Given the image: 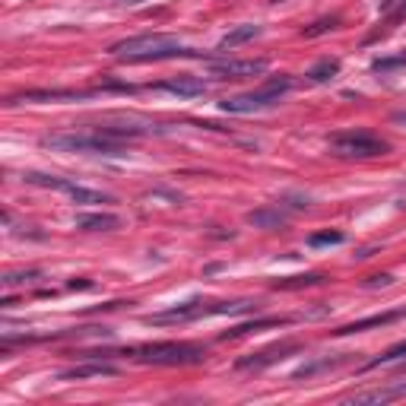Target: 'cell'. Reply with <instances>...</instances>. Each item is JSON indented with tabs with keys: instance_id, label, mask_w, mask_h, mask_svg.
<instances>
[{
	"instance_id": "obj_27",
	"label": "cell",
	"mask_w": 406,
	"mask_h": 406,
	"mask_svg": "<svg viewBox=\"0 0 406 406\" xmlns=\"http://www.w3.org/2000/svg\"><path fill=\"white\" fill-rule=\"evenodd\" d=\"M390 283H393L390 273H381V276H368V279H365L368 289H374V285H390Z\"/></svg>"
},
{
	"instance_id": "obj_29",
	"label": "cell",
	"mask_w": 406,
	"mask_h": 406,
	"mask_svg": "<svg viewBox=\"0 0 406 406\" xmlns=\"http://www.w3.org/2000/svg\"><path fill=\"white\" fill-rule=\"evenodd\" d=\"M397 121H403V124H406V114H397Z\"/></svg>"
},
{
	"instance_id": "obj_14",
	"label": "cell",
	"mask_w": 406,
	"mask_h": 406,
	"mask_svg": "<svg viewBox=\"0 0 406 406\" xmlns=\"http://www.w3.org/2000/svg\"><path fill=\"white\" fill-rule=\"evenodd\" d=\"M73 226L82 228V232H114V228H121V216H114V213H76Z\"/></svg>"
},
{
	"instance_id": "obj_2",
	"label": "cell",
	"mask_w": 406,
	"mask_h": 406,
	"mask_svg": "<svg viewBox=\"0 0 406 406\" xmlns=\"http://www.w3.org/2000/svg\"><path fill=\"white\" fill-rule=\"evenodd\" d=\"M108 54L127 63H146V61H171V57H200L190 51L178 35L168 32H149V35H133L124 42H114Z\"/></svg>"
},
{
	"instance_id": "obj_16",
	"label": "cell",
	"mask_w": 406,
	"mask_h": 406,
	"mask_svg": "<svg viewBox=\"0 0 406 406\" xmlns=\"http://www.w3.org/2000/svg\"><path fill=\"white\" fill-rule=\"evenodd\" d=\"M285 324H292V317H257V321H251V324H238V327L219 333V340H235V336L257 333V330H266V327H285Z\"/></svg>"
},
{
	"instance_id": "obj_9",
	"label": "cell",
	"mask_w": 406,
	"mask_h": 406,
	"mask_svg": "<svg viewBox=\"0 0 406 406\" xmlns=\"http://www.w3.org/2000/svg\"><path fill=\"white\" fill-rule=\"evenodd\" d=\"M266 70V61H216L209 63V76L213 80H247V76H260Z\"/></svg>"
},
{
	"instance_id": "obj_28",
	"label": "cell",
	"mask_w": 406,
	"mask_h": 406,
	"mask_svg": "<svg viewBox=\"0 0 406 406\" xmlns=\"http://www.w3.org/2000/svg\"><path fill=\"white\" fill-rule=\"evenodd\" d=\"M70 289H92V283H89V279H73Z\"/></svg>"
},
{
	"instance_id": "obj_22",
	"label": "cell",
	"mask_w": 406,
	"mask_h": 406,
	"mask_svg": "<svg viewBox=\"0 0 406 406\" xmlns=\"http://www.w3.org/2000/svg\"><path fill=\"white\" fill-rule=\"evenodd\" d=\"M343 355L340 359H317V362H308V365H302L295 374H292V381H302V378H311V374H317V371H327V368H336V365H343Z\"/></svg>"
},
{
	"instance_id": "obj_18",
	"label": "cell",
	"mask_w": 406,
	"mask_h": 406,
	"mask_svg": "<svg viewBox=\"0 0 406 406\" xmlns=\"http://www.w3.org/2000/svg\"><path fill=\"white\" fill-rule=\"evenodd\" d=\"M260 25H235L232 32H228V35H222L219 38V51H226V48H238V44H245V42H251V38H257L260 35Z\"/></svg>"
},
{
	"instance_id": "obj_3",
	"label": "cell",
	"mask_w": 406,
	"mask_h": 406,
	"mask_svg": "<svg viewBox=\"0 0 406 406\" xmlns=\"http://www.w3.org/2000/svg\"><path fill=\"white\" fill-rule=\"evenodd\" d=\"M38 143L44 149L54 152H86V156H127V140L108 137L99 127H89V130H73V133H48Z\"/></svg>"
},
{
	"instance_id": "obj_25",
	"label": "cell",
	"mask_w": 406,
	"mask_h": 406,
	"mask_svg": "<svg viewBox=\"0 0 406 406\" xmlns=\"http://www.w3.org/2000/svg\"><path fill=\"white\" fill-rule=\"evenodd\" d=\"M397 67H406V51L403 54H390V57H378V61H371L374 73H387V70H397Z\"/></svg>"
},
{
	"instance_id": "obj_21",
	"label": "cell",
	"mask_w": 406,
	"mask_h": 406,
	"mask_svg": "<svg viewBox=\"0 0 406 406\" xmlns=\"http://www.w3.org/2000/svg\"><path fill=\"white\" fill-rule=\"evenodd\" d=\"M406 359V340H400V343H393L387 352H381L378 359H371L365 365V371H371V368H381V365H397V362H403Z\"/></svg>"
},
{
	"instance_id": "obj_10",
	"label": "cell",
	"mask_w": 406,
	"mask_h": 406,
	"mask_svg": "<svg viewBox=\"0 0 406 406\" xmlns=\"http://www.w3.org/2000/svg\"><path fill=\"white\" fill-rule=\"evenodd\" d=\"M118 374V365H111L108 359H86L73 368H63L57 374V381H86V378H111Z\"/></svg>"
},
{
	"instance_id": "obj_7",
	"label": "cell",
	"mask_w": 406,
	"mask_h": 406,
	"mask_svg": "<svg viewBox=\"0 0 406 406\" xmlns=\"http://www.w3.org/2000/svg\"><path fill=\"white\" fill-rule=\"evenodd\" d=\"M298 349H302V343H295V340L273 343V346L257 349V352H251V355H241V359L235 362V368H238V371H264V368H270V365H276V362L295 355Z\"/></svg>"
},
{
	"instance_id": "obj_4",
	"label": "cell",
	"mask_w": 406,
	"mask_h": 406,
	"mask_svg": "<svg viewBox=\"0 0 406 406\" xmlns=\"http://www.w3.org/2000/svg\"><path fill=\"white\" fill-rule=\"evenodd\" d=\"M257 308V302L251 298H238V302H203V298H190L184 304L175 308L156 311V314H146V324H190L200 321V317H235V314H247V311Z\"/></svg>"
},
{
	"instance_id": "obj_11",
	"label": "cell",
	"mask_w": 406,
	"mask_h": 406,
	"mask_svg": "<svg viewBox=\"0 0 406 406\" xmlns=\"http://www.w3.org/2000/svg\"><path fill=\"white\" fill-rule=\"evenodd\" d=\"M406 317V308H397V311H384V314H371V317H362V321H352V324H343V327L330 330L333 336H349V333H365V330H374V327H387V324L400 321Z\"/></svg>"
},
{
	"instance_id": "obj_26",
	"label": "cell",
	"mask_w": 406,
	"mask_h": 406,
	"mask_svg": "<svg viewBox=\"0 0 406 406\" xmlns=\"http://www.w3.org/2000/svg\"><path fill=\"white\" fill-rule=\"evenodd\" d=\"M343 241H346L343 232H317V235L308 238V245L311 247H327V245H343Z\"/></svg>"
},
{
	"instance_id": "obj_5",
	"label": "cell",
	"mask_w": 406,
	"mask_h": 406,
	"mask_svg": "<svg viewBox=\"0 0 406 406\" xmlns=\"http://www.w3.org/2000/svg\"><path fill=\"white\" fill-rule=\"evenodd\" d=\"M292 86H295V80H292V76H273V80H266L260 89H251V92H241V95H228V99H222L219 108L226 114L266 111V108L276 105V102L283 99Z\"/></svg>"
},
{
	"instance_id": "obj_15",
	"label": "cell",
	"mask_w": 406,
	"mask_h": 406,
	"mask_svg": "<svg viewBox=\"0 0 406 406\" xmlns=\"http://www.w3.org/2000/svg\"><path fill=\"white\" fill-rule=\"evenodd\" d=\"M390 400H406V384H390V387H374V390H362L346 397V403H390Z\"/></svg>"
},
{
	"instance_id": "obj_1",
	"label": "cell",
	"mask_w": 406,
	"mask_h": 406,
	"mask_svg": "<svg viewBox=\"0 0 406 406\" xmlns=\"http://www.w3.org/2000/svg\"><path fill=\"white\" fill-rule=\"evenodd\" d=\"M111 355H124V359L137 362V365H159V368H175V365H200L207 362V346L200 343H178V340H165V343H143V346H130V349H118V352H82V359H111Z\"/></svg>"
},
{
	"instance_id": "obj_8",
	"label": "cell",
	"mask_w": 406,
	"mask_h": 406,
	"mask_svg": "<svg viewBox=\"0 0 406 406\" xmlns=\"http://www.w3.org/2000/svg\"><path fill=\"white\" fill-rule=\"evenodd\" d=\"M99 89H29V92H19V95H10L6 99V105H16V102H82V99H92V95H99Z\"/></svg>"
},
{
	"instance_id": "obj_17",
	"label": "cell",
	"mask_w": 406,
	"mask_h": 406,
	"mask_svg": "<svg viewBox=\"0 0 406 406\" xmlns=\"http://www.w3.org/2000/svg\"><path fill=\"white\" fill-rule=\"evenodd\" d=\"M70 200L73 203H82V207H105V203H114L111 194H102V190H92V187H82V184L73 181V187H70Z\"/></svg>"
},
{
	"instance_id": "obj_23",
	"label": "cell",
	"mask_w": 406,
	"mask_h": 406,
	"mask_svg": "<svg viewBox=\"0 0 406 406\" xmlns=\"http://www.w3.org/2000/svg\"><path fill=\"white\" fill-rule=\"evenodd\" d=\"M336 25H340V16H324V19H317V23L304 25L302 35L304 38H317V35H324V32H333Z\"/></svg>"
},
{
	"instance_id": "obj_13",
	"label": "cell",
	"mask_w": 406,
	"mask_h": 406,
	"mask_svg": "<svg viewBox=\"0 0 406 406\" xmlns=\"http://www.w3.org/2000/svg\"><path fill=\"white\" fill-rule=\"evenodd\" d=\"M245 222L254 226V228H266V232H273V228H285L289 216H285L283 207H264V209H251V213L245 216Z\"/></svg>"
},
{
	"instance_id": "obj_20",
	"label": "cell",
	"mask_w": 406,
	"mask_h": 406,
	"mask_svg": "<svg viewBox=\"0 0 406 406\" xmlns=\"http://www.w3.org/2000/svg\"><path fill=\"white\" fill-rule=\"evenodd\" d=\"M336 73H340V61H336V57H321V61L308 70V80L311 82H327V80H333Z\"/></svg>"
},
{
	"instance_id": "obj_12",
	"label": "cell",
	"mask_w": 406,
	"mask_h": 406,
	"mask_svg": "<svg viewBox=\"0 0 406 406\" xmlns=\"http://www.w3.org/2000/svg\"><path fill=\"white\" fill-rule=\"evenodd\" d=\"M156 89L171 92V95H181V99H197V95L207 92V82L197 80V76H171V80L156 82Z\"/></svg>"
},
{
	"instance_id": "obj_24",
	"label": "cell",
	"mask_w": 406,
	"mask_h": 406,
	"mask_svg": "<svg viewBox=\"0 0 406 406\" xmlns=\"http://www.w3.org/2000/svg\"><path fill=\"white\" fill-rule=\"evenodd\" d=\"M42 279V270H19V273H4V289H13V285H23V283H35Z\"/></svg>"
},
{
	"instance_id": "obj_6",
	"label": "cell",
	"mask_w": 406,
	"mask_h": 406,
	"mask_svg": "<svg viewBox=\"0 0 406 406\" xmlns=\"http://www.w3.org/2000/svg\"><path fill=\"white\" fill-rule=\"evenodd\" d=\"M330 152L340 159H378L390 152V143L374 137L371 130H343L330 137Z\"/></svg>"
},
{
	"instance_id": "obj_19",
	"label": "cell",
	"mask_w": 406,
	"mask_h": 406,
	"mask_svg": "<svg viewBox=\"0 0 406 406\" xmlns=\"http://www.w3.org/2000/svg\"><path fill=\"white\" fill-rule=\"evenodd\" d=\"M321 283H327V276H324V273H302V276L276 279V283H273V289L289 292V289H308V285H321Z\"/></svg>"
}]
</instances>
